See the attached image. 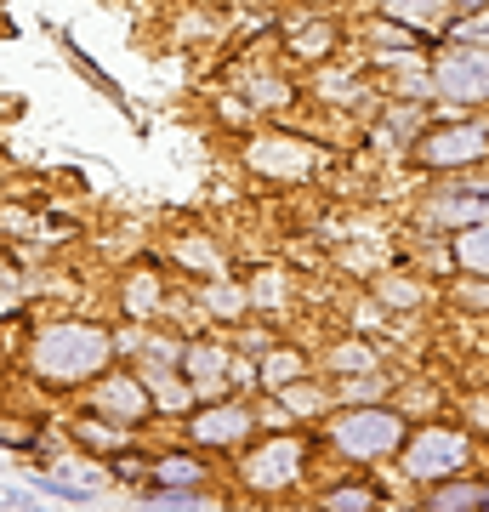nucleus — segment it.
Instances as JSON below:
<instances>
[{"instance_id":"obj_1","label":"nucleus","mask_w":489,"mask_h":512,"mask_svg":"<svg viewBox=\"0 0 489 512\" xmlns=\"http://www.w3.org/2000/svg\"><path fill=\"white\" fill-rule=\"evenodd\" d=\"M109 353H114V342L103 325H52L35 342V370H40V382H52V387H80L109 365Z\"/></svg>"},{"instance_id":"obj_2","label":"nucleus","mask_w":489,"mask_h":512,"mask_svg":"<svg viewBox=\"0 0 489 512\" xmlns=\"http://www.w3.org/2000/svg\"><path fill=\"white\" fill-rule=\"evenodd\" d=\"M330 439H336V450L353 456V461H381V456H393V450H404L410 427H404V416L387 410V404H359V410L336 416Z\"/></svg>"},{"instance_id":"obj_3","label":"nucleus","mask_w":489,"mask_h":512,"mask_svg":"<svg viewBox=\"0 0 489 512\" xmlns=\"http://www.w3.org/2000/svg\"><path fill=\"white\" fill-rule=\"evenodd\" d=\"M467 461H472L467 433H450V427H427L416 439H404V473L416 484H438L450 473H467Z\"/></svg>"},{"instance_id":"obj_4","label":"nucleus","mask_w":489,"mask_h":512,"mask_svg":"<svg viewBox=\"0 0 489 512\" xmlns=\"http://www.w3.org/2000/svg\"><path fill=\"white\" fill-rule=\"evenodd\" d=\"M484 154H489V126H478V120L438 126L416 143V165H427V171H461V165H478Z\"/></svg>"},{"instance_id":"obj_5","label":"nucleus","mask_w":489,"mask_h":512,"mask_svg":"<svg viewBox=\"0 0 489 512\" xmlns=\"http://www.w3.org/2000/svg\"><path fill=\"white\" fill-rule=\"evenodd\" d=\"M433 86L450 103H489V46H450L438 57Z\"/></svg>"},{"instance_id":"obj_6","label":"nucleus","mask_w":489,"mask_h":512,"mask_svg":"<svg viewBox=\"0 0 489 512\" xmlns=\"http://www.w3.org/2000/svg\"><path fill=\"white\" fill-rule=\"evenodd\" d=\"M239 478L251 484V490H290L296 478H302V444L296 439H268V444H256L251 456L239 461Z\"/></svg>"},{"instance_id":"obj_7","label":"nucleus","mask_w":489,"mask_h":512,"mask_svg":"<svg viewBox=\"0 0 489 512\" xmlns=\"http://www.w3.org/2000/svg\"><path fill=\"white\" fill-rule=\"evenodd\" d=\"M489 217V183H472V188H438V200L421 211L427 228H467V222H484Z\"/></svg>"},{"instance_id":"obj_8","label":"nucleus","mask_w":489,"mask_h":512,"mask_svg":"<svg viewBox=\"0 0 489 512\" xmlns=\"http://www.w3.org/2000/svg\"><path fill=\"white\" fill-rule=\"evenodd\" d=\"M245 165L262 171V177H308L313 171V143H302V137H262V143H251Z\"/></svg>"},{"instance_id":"obj_9","label":"nucleus","mask_w":489,"mask_h":512,"mask_svg":"<svg viewBox=\"0 0 489 512\" xmlns=\"http://www.w3.org/2000/svg\"><path fill=\"white\" fill-rule=\"evenodd\" d=\"M97 410H103L109 421H120V427H137V421H148V410H154L148 376H109V382L97 387Z\"/></svg>"},{"instance_id":"obj_10","label":"nucleus","mask_w":489,"mask_h":512,"mask_svg":"<svg viewBox=\"0 0 489 512\" xmlns=\"http://www.w3.org/2000/svg\"><path fill=\"white\" fill-rule=\"evenodd\" d=\"M251 427H256V416L245 404H211V410H200V416L188 421V433L200 444H245Z\"/></svg>"},{"instance_id":"obj_11","label":"nucleus","mask_w":489,"mask_h":512,"mask_svg":"<svg viewBox=\"0 0 489 512\" xmlns=\"http://www.w3.org/2000/svg\"><path fill=\"white\" fill-rule=\"evenodd\" d=\"M222 365H228V353L211 348V342L182 353V376H188V387H200V393H222V382L234 376V370H222Z\"/></svg>"},{"instance_id":"obj_12","label":"nucleus","mask_w":489,"mask_h":512,"mask_svg":"<svg viewBox=\"0 0 489 512\" xmlns=\"http://www.w3.org/2000/svg\"><path fill=\"white\" fill-rule=\"evenodd\" d=\"M484 490L489 484H478V478H438V484H427V507H444V512H461V507H484Z\"/></svg>"},{"instance_id":"obj_13","label":"nucleus","mask_w":489,"mask_h":512,"mask_svg":"<svg viewBox=\"0 0 489 512\" xmlns=\"http://www.w3.org/2000/svg\"><path fill=\"white\" fill-rule=\"evenodd\" d=\"M455 262H461L467 274L489 279V217L484 222H467V228H455Z\"/></svg>"},{"instance_id":"obj_14","label":"nucleus","mask_w":489,"mask_h":512,"mask_svg":"<svg viewBox=\"0 0 489 512\" xmlns=\"http://www.w3.org/2000/svg\"><path fill=\"white\" fill-rule=\"evenodd\" d=\"M302 376H308V359L296 348H279V353L262 359V387H268V393H285V387H296Z\"/></svg>"},{"instance_id":"obj_15","label":"nucleus","mask_w":489,"mask_h":512,"mask_svg":"<svg viewBox=\"0 0 489 512\" xmlns=\"http://www.w3.org/2000/svg\"><path fill=\"white\" fill-rule=\"evenodd\" d=\"M205 478V461H194V456H160L154 461V484L160 490H188V484H200Z\"/></svg>"},{"instance_id":"obj_16","label":"nucleus","mask_w":489,"mask_h":512,"mask_svg":"<svg viewBox=\"0 0 489 512\" xmlns=\"http://www.w3.org/2000/svg\"><path fill=\"white\" fill-rule=\"evenodd\" d=\"M444 6H450V0H381V18H399V23H410V29H427Z\"/></svg>"},{"instance_id":"obj_17","label":"nucleus","mask_w":489,"mask_h":512,"mask_svg":"<svg viewBox=\"0 0 489 512\" xmlns=\"http://www.w3.org/2000/svg\"><path fill=\"white\" fill-rule=\"evenodd\" d=\"M330 370H342V376H370V370H376V348H370V342H342V348H330Z\"/></svg>"},{"instance_id":"obj_18","label":"nucleus","mask_w":489,"mask_h":512,"mask_svg":"<svg viewBox=\"0 0 489 512\" xmlns=\"http://www.w3.org/2000/svg\"><path fill=\"white\" fill-rule=\"evenodd\" d=\"M290 46H296L302 57H325L330 46H336V29H330V23H308V29L290 35Z\"/></svg>"},{"instance_id":"obj_19","label":"nucleus","mask_w":489,"mask_h":512,"mask_svg":"<svg viewBox=\"0 0 489 512\" xmlns=\"http://www.w3.org/2000/svg\"><path fill=\"white\" fill-rule=\"evenodd\" d=\"M154 302H160V279H154V274H131V285H126V308H131V313H148Z\"/></svg>"},{"instance_id":"obj_20","label":"nucleus","mask_w":489,"mask_h":512,"mask_svg":"<svg viewBox=\"0 0 489 512\" xmlns=\"http://www.w3.org/2000/svg\"><path fill=\"white\" fill-rule=\"evenodd\" d=\"M325 507H381V490H370V484H342V490L325 495Z\"/></svg>"},{"instance_id":"obj_21","label":"nucleus","mask_w":489,"mask_h":512,"mask_svg":"<svg viewBox=\"0 0 489 512\" xmlns=\"http://www.w3.org/2000/svg\"><path fill=\"white\" fill-rule=\"evenodd\" d=\"M376 296H381V302H393V308H416V302H421V285H410V279L393 274V279H381V285H376Z\"/></svg>"},{"instance_id":"obj_22","label":"nucleus","mask_w":489,"mask_h":512,"mask_svg":"<svg viewBox=\"0 0 489 512\" xmlns=\"http://www.w3.org/2000/svg\"><path fill=\"white\" fill-rule=\"evenodd\" d=\"M80 439L97 444V450H120V433L114 427H97V421H80Z\"/></svg>"},{"instance_id":"obj_23","label":"nucleus","mask_w":489,"mask_h":512,"mask_svg":"<svg viewBox=\"0 0 489 512\" xmlns=\"http://www.w3.org/2000/svg\"><path fill=\"white\" fill-rule=\"evenodd\" d=\"M455 302H461V308H489V285H461Z\"/></svg>"},{"instance_id":"obj_24","label":"nucleus","mask_w":489,"mask_h":512,"mask_svg":"<svg viewBox=\"0 0 489 512\" xmlns=\"http://www.w3.org/2000/svg\"><path fill=\"white\" fill-rule=\"evenodd\" d=\"M450 12H461V18H478V12H489V0H450Z\"/></svg>"},{"instance_id":"obj_25","label":"nucleus","mask_w":489,"mask_h":512,"mask_svg":"<svg viewBox=\"0 0 489 512\" xmlns=\"http://www.w3.org/2000/svg\"><path fill=\"white\" fill-rule=\"evenodd\" d=\"M484 507H489V490H484Z\"/></svg>"}]
</instances>
